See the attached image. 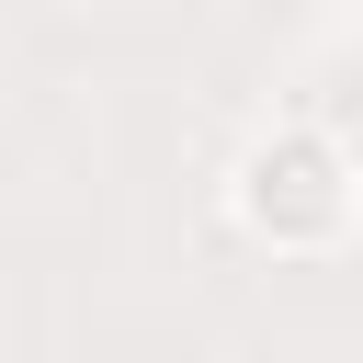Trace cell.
I'll use <instances>...</instances> for the list:
<instances>
[{"label":"cell","mask_w":363,"mask_h":363,"mask_svg":"<svg viewBox=\"0 0 363 363\" xmlns=\"http://www.w3.org/2000/svg\"><path fill=\"white\" fill-rule=\"evenodd\" d=\"M238 227L272 238V250H329V238L352 227V159H340L318 125L250 136V159H238Z\"/></svg>","instance_id":"cell-1"}]
</instances>
